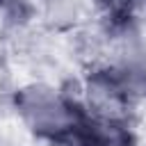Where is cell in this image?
<instances>
[{
  "label": "cell",
  "instance_id": "6da1fadb",
  "mask_svg": "<svg viewBox=\"0 0 146 146\" xmlns=\"http://www.w3.org/2000/svg\"><path fill=\"white\" fill-rule=\"evenodd\" d=\"M21 110L36 130H62L68 123L66 107L43 89L25 91L21 98Z\"/></svg>",
  "mask_w": 146,
  "mask_h": 146
},
{
  "label": "cell",
  "instance_id": "7a4b0ae2",
  "mask_svg": "<svg viewBox=\"0 0 146 146\" xmlns=\"http://www.w3.org/2000/svg\"><path fill=\"white\" fill-rule=\"evenodd\" d=\"M98 146H128L125 141H119V139H110V141H103V144H98Z\"/></svg>",
  "mask_w": 146,
  "mask_h": 146
}]
</instances>
